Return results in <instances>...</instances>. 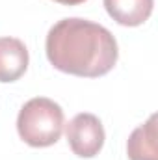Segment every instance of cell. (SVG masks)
<instances>
[{
    "label": "cell",
    "instance_id": "obj_1",
    "mask_svg": "<svg viewBox=\"0 0 158 160\" xmlns=\"http://www.w3.org/2000/svg\"><path fill=\"white\" fill-rule=\"evenodd\" d=\"M45 50L54 69L86 78L108 75L119 56L112 32L80 17L58 21L47 34Z\"/></svg>",
    "mask_w": 158,
    "mask_h": 160
},
{
    "label": "cell",
    "instance_id": "obj_2",
    "mask_svg": "<svg viewBox=\"0 0 158 160\" xmlns=\"http://www.w3.org/2000/svg\"><path fill=\"white\" fill-rule=\"evenodd\" d=\"M65 125L63 110L48 97H34L22 104L17 116V132L30 147L54 145Z\"/></svg>",
    "mask_w": 158,
    "mask_h": 160
},
{
    "label": "cell",
    "instance_id": "obj_3",
    "mask_svg": "<svg viewBox=\"0 0 158 160\" xmlns=\"http://www.w3.org/2000/svg\"><path fill=\"white\" fill-rule=\"evenodd\" d=\"M65 127V136L71 151L80 158H93L101 153L106 132L101 119L95 114L82 112L77 114Z\"/></svg>",
    "mask_w": 158,
    "mask_h": 160
},
{
    "label": "cell",
    "instance_id": "obj_4",
    "mask_svg": "<svg viewBox=\"0 0 158 160\" xmlns=\"http://www.w3.org/2000/svg\"><path fill=\"white\" fill-rule=\"evenodd\" d=\"M28 48L17 38H0V82H15L28 69Z\"/></svg>",
    "mask_w": 158,
    "mask_h": 160
},
{
    "label": "cell",
    "instance_id": "obj_5",
    "mask_svg": "<svg viewBox=\"0 0 158 160\" xmlns=\"http://www.w3.org/2000/svg\"><path fill=\"white\" fill-rule=\"evenodd\" d=\"M126 157L128 160H158L156 114L130 132L126 142Z\"/></svg>",
    "mask_w": 158,
    "mask_h": 160
},
{
    "label": "cell",
    "instance_id": "obj_6",
    "mask_svg": "<svg viewBox=\"0 0 158 160\" xmlns=\"http://www.w3.org/2000/svg\"><path fill=\"white\" fill-rule=\"evenodd\" d=\"M108 15L121 26H140L151 13L155 0H102Z\"/></svg>",
    "mask_w": 158,
    "mask_h": 160
},
{
    "label": "cell",
    "instance_id": "obj_7",
    "mask_svg": "<svg viewBox=\"0 0 158 160\" xmlns=\"http://www.w3.org/2000/svg\"><path fill=\"white\" fill-rule=\"evenodd\" d=\"M54 2H58V4H63V6H78V4L86 2V0H54Z\"/></svg>",
    "mask_w": 158,
    "mask_h": 160
}]
</instances>
